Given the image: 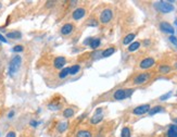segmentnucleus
Returning <instances> with one entry per match:
<instances>
[{
    "label": "nucleus",
    "mask_w": 177,
    "mask_h": 137,
    "mask_svg": "<svg viewBox=\"0 0 177 137\" xmlns=\"http://www.w3.org/2000/svg\"><path fill=\"white\" fill-rule=\"evenodd\" d=\"M22 65V57L20 54H15L13 56L10 60V63H9V74L11 76L15 75L16 73L19 72V70L21 68Z\"/></svg>",
    "instance_id": "nucleus-1"
},
{
    "label": "nucleus",
    "mask_w": 177,
    "mask_h": 137,
    "mask_svg": "<svg viewBox=\"0 0 177 137\" xmlns=\"http://www.w3.org/2000/svg\"><path fill=\"white\" fill-rule=\"evenodd\" d=\"M154 8L161 13H170L174 11V6L170 1H156L154 2Z\"/></svg>",
    "instance_id": "nucleus-2"
},
{
    "label": "nucleus",
    "mask_w": 177,
    "mask_h": 137,
    "mask_svg": "<svg viewBox=\"0 0 177 137\" xmlns=\"http://www.w3.org/2000/svg\"><path fill=\"white\" fill-rule=\"evenodd\" d=\"M152 73L151 72H142L139 73L133 78V85H143V84L148 83L150 78L152 77Z\"/></svg>",
    "instance_id": "nucleus-3"
},
{
    "label": "nucleus",
    "mask_w": 177,
    "mask_h": 137,
    "mask_svg": "<svg viewBox=\"0 0 177 137\" xmlns=\"http://www.w3.org/2000/svg\"><path fill=\"white\" fill-rule=\"evenodd\" d=\"M133 88H127V89H124V88H120V89H116L113 93V99L114 100H124L126 98H128L133 93H134Z\"/></svg>",
    "instance_id": "nucleus-4"
},
{
    "label": "nucleus",
    "mask_w": 177,
    "mask_h": 137,
    "mask_svg": "<svg viewBox=\"0 0 177 137\" xmlns=\"http://www.w3.org/2000/svg\"><path fill=\"white\" fill-rule=\"evenodd\" d=\"M75 31H76V25L72 22H67L61 26L60 34L64 37H70L72 34H74Z\"/></svg>",
    "instance_id": "nucleus-5"
},
{
    "label": "nucleus",
    "mask_w": 177,
    "mask_h": 137,
    "mask_svg": "<svg viewBox=\"0 0 177 137\" xmlns=\"http://www.w3.org/2000/svg\"><path fill=\"white\" fill-rule=\"evenodd\" d=\"M112 19H113V11H112V9H110V8L103 9L99 15V20L101 24H108V23H110Z\"/></svg>",
    "instance_id": "nucleus-6"
},
{
    "label": "nucleus",
    "mask_w": 177,
    "mask_h": 137,
    "mask_svg": "<svg viewBox=\"0 0 177 137\" xmlns=\"http://www.w3.org/2000/svg\"><path fill=\"white\" fill-rule=\"evenodd\" d=\"M87 14V9L85 7H77L75 8L74 10L72 11L71 13V19L73 21H79L81 19H84Z\"/></svg>",
    "instance_id": "nucleus-7"
},
{
    "label": "nucleus",
    "mask_w": 177,
    "mask_h": 137,
    "mask_svg": "<svg viewBox=\"0 0 177 137\" xmlns=\"http://www.w3.org/2000/svg\"><path fill=\"white\" fill-rule=\"evenodd\" d=\"M156 64V60L152 57H148V58H145L143 60H141V62L139 63V68L141 70H149L152 66H154Z\"/></svg>",
    "instance_id": "nucleus-8"
},
{
    "label": "nucleus",
    "mask_w": 177,
    "mask_h": 137,
    "mask_svg": "<svg viewBox=\"0 0 177 137\" xmlns=\"http://www.w3.org/2000/svg\"><path fill=\"white\" fill-rule=\"evenodd\" d=\"M103 120V114H102V109L101 108H98L95 112V114L90 118L89 120V123L91 124V125H97V124H99L101 121Z\"/></svg>",
    "instance_id": "nucleus-9"
},
{
    "label": "nucleus",
    "mask_w": 177,
    "mask_h": 137,
    "mask_svg": "<svg viewBox=\"0 0 177 137\" xmlns=\"http://www.w3.org/2000/svg\"><path fill=\"white\" fill-rule=\"evenodd\" d=\"M65 64H66V59H65V57H62V56L56 57L52 61V66L56 70H62V68H64Z\"/></svg>",
    "instance_id": "nucleus-10"
},
{
    "label": "nucleus",
    "mask_w": 177,
    "mask_h": 137,
    "mask_svg": "<svg viewBox=\"0 0 177 137\" xmlns=\"http://www.w3.org/2000/svg\"><path fill=\"white\" fill-rule=\"evenodd\" d=\"M150 109H151V107H150L149 103L137 106L136 108L133 109V114H135V116H142L145 113H148Z\"/></svg>",
    "instance_id": "nucleus-11"
},
{
    "label": "nucleus",
    "mask_w": 177,
    "mask_h": 137,
    "mask_svg": "<svg viewBox=\"0 0 177 137\" xmlns=\"http://www.w3.org/2000/svg\"><path fill=\"white\" fill-rule=\"evenodd\" d=\"M160 29L162 31L163 33H165V34H170V35H174V33H175V29L172 25H171L170 23H167V22H161L160 23Z\"/></svg>",
    "instance_id": "nucleus-12"
},
{
    "label": "nucleus",
    "mask_w": 177,
    "mask_h": 137,
    "mask_svg": "<svg viewBox=\"0 0 177 137\" xmlns=\"http://www.w3.org/2000/svg\"><path fill=\"white\" fill-rule=\"evenodd\" d=\"M48 108L52 111H58L62 108V102L59 100H56V99H51L50 102L48 103Z\"/></svg>",
    "instance_id": "nucleus-13"
},
{
    "label": "nucleus",
    "mask_w": 177,
    "mask_h": 137,
    "mask_svg": "<svg viewBox=\"0 0 177 137\" xmlns=\"http://www.w3.org/2000/svg\"><path fill=\"white\" fill-rule=\"evenodd\" d=\"M6 37H8L9 39H20L22 37V33L20 31H10L6 34Z\"/></svg>",
    "instance_id": "nucleus-14"
},
{
    "label": "nucleus",
    "mask_w": 177,
    "mask_h": 137,
    "mask_svg": "<svg viewBox=\"0 0 177 137\" xmlns=\"http://www.w3.org/2000/svg\"><path fill=\"white\" fill-rule=\"evenodd\" d=\"M166 137H177V125L176 124H172L168 126L167 130Z\"/></svg>",
    "instance_id": "nucleus-15"
},
{
    "label": "nucleus",
    "mask_w": 177,
    "mask_h": 137,
    "mask_svg": "<svg viewBox=\"0 0 177 137\" xmlns=\"http://www.w3.org/2000/svg\"><path fill=\"white\" fill-rule=\"evenodd\" d=\"M115 47L114 46H111V47H108L106 49H104V50L101 52V57L102 58H108V57H110V56H112V54L115 52Z\"/></svg>",
    "instance_id": "nucleus-16"
},
{
    "label": "nucleus",
    "mask_w": 177,
    "mask_h": 137,
    "mask_svg": "<svg viewBox=\"0 0 177 137\" xmlns=\"http://www.w3.org/2000/svg\"><path fill=\"white\" fill-rule=\"evenodd\" d=\"M67 126H69L67 122H58L57 125H56V131H57L58 134H61L63 133L64 131H66Z\"/></svg>",
    "instance_id": "nucleus-17"
},
{
    "label": "nucleus",
    "mask_w": 177,
    "mask_h": 137,
    "mask_svg": "<svg viewBox=\"0 0 177 137\" xmlns=\"http://www.w3.org/2000/svg\"><path fill=\"white\" fill-rule=\"evenodd\" d=\"M75 114V110L73 108H65L63 110V113H62V116L65 118V119H70V118H73Z\"/></svg>",
    "instance_id": "nucleus-18"
},
{
    "label": "nucleus",
    "mask_w": 177,
    "mask_h": 137,
    "mask_svg": "<svg viewBox=\"0 0 177 137\" xmlns=\"http://www.w3.org/2000/svg\"><path fill=\"white\" fill-rule=\"evenodd\" d=\"M81 70V65L79 64H73L71 66H69V73L70 75H76Z\"/></svg>",
    "instance_id": "nucleus-19"
},
{
    "label": "nucleus",
    "mask_w": 177,
    "mask_h": 137,
    "mask_svg": "<svg viewBox=\"0 0 177 137\" xmlns=\"http://www.w3.org/2000/svg\"><path fill=\"white\" fill-rule=\"evenodd\" d=\"M135 37H136V35H135L134 33L128 34V35H126V36L123 38V44H124V45H131V44L133 43V40L135 39Z\"/></svg>",
    "instance_id": "nucleus-20"
},
{
    "label": "nucleus",
    "mask_w": 177,
    "mask_h": 137,
    "mask_svg": "<svg viewBox=\"0 0 177 137\" xmlns=\"http://www.w3.org/2000/svg\"><path fill=\"white\" fill-rule=\"evenodd\" d=\"M76 137H92V134L88 130H79L76 133Z\"/></svg>",
    "instance_id": "nucleus-21"
},
{
    "label": "nucleus",
    "mask_w": 177,
    "mask_h": 137,
    "mask_svg": "<svg viewBox=\"0 0 177 137\" xmlns=\"http://www.w3.org/2000/svg\"><path fill=\"white\" fill-rule=\"evenodd\" d=\"M163 110H164V107H162V106H156V107H153V108L150 109L148 113L150 116H154V114L159 113V112H162Z\"/></svg>",
    "instance_id": "nucleus-22"
},
{
    "label": "nucleus",
    "mask_w": 177,
    "mask_h": 137,
    "mask_svg": "<svg viewBox=\"0 0 177 137\" xmlns=\"http://www.w3.org/2000/svg\"><path fill=\"white\" fill-rule=\"evenodd\" d=\"M139 48H140V43H139V41H133V43L128 46L127 50L129 51V52H134V51L138 50Z\"/></svg>",
    "instance_id": "nucleus-23"
},
{
    "label": "nucleus",
    "mask_w": 177,
    "mask_h": 137,
    "mask_svg": "<svg viewBox=\"0 0 177 137\" xmlns=\"http://www.w3.org/2000/svg\"><path fill=\"white\" fill-rule=\"evenodd\" d=\"M100 44H101V39H100L99 37L92 38L91 41H90V48L91 49H97L100 46Z\"/></svg>",
    "instance_id": "nucleus-24"
},
{
    "label": "nucleus",
    "mask_w": 177,
    "mask_h": 137,
    "mask_svg": "<svg viewBox=\"0 0 177 137\" xmlns=\"http://www.w3.org/2000/svg\"><path fill=\"white\" fill-rule=\"evenodd\" d=\"M69 75H70V73H69V68H62L60 71V73L58 74V78L64 79V78H66Z\"/></svg>",
    "instance_id": "nucleus-25"
},
{
    "label": "nucleus",
    "mask_w": 177,
    "mask_h": 137,
    "mask_svg": "<svg viewBox=\"0 0 177 137\" xmlns=\"http://www.w3.org/2000/svg\"><path fill=\"white\" fill-rule=\"evenodd\" d=\"M171 70H172V68L167 64H163V65H160L159 66V72L162 73V74H167V73H170Z\"/></svg>",
    "instance_id": "nucleus-26"
},
{
    "label": "nucleus",
    "mask_w": 177,
    "mask_h": 137,
    "mask_svg": "<svg viewBox=\"0 0 177 137\" xmlns=\"http://www.w3.org/2000/svg\"><path fill=\"white\" fill-rule=\"evenodd\" d=\"M131 128L128 126H125L122 128V132H121V137H131Z\"/></svg>",
    "instance_id": "nucleus-27"
},
{
    "label": "nucleus",
    "mask_w": 177,
    "mask_h": 137,
    "mask_svg": "<svg viewBox=\"0 0 177 137\" xmlns=\"http://www.w3.org/2000/svg\"><path fill=\"white\" fill-rule=\"evenodd\" d=\"M12 51L13 52H22V51H24V46L23 45H16L12 48Z\"/></svg>",
    "instance_id": "nucleus-28"
},
{
    "label": "nucleus",
    "mask_w": 177,
    "mask_h": 137,
    "mask_svg": "<svg viewBox=\"0 0 177 137\" xmlns=\"http://www.w3.org/2000/svg\"><path fill=\"white\" fill-rule=\"evenodd\" d=\"M170 41L173 44L175 47H177V37H175L174 35H171V36H170Z\"/></svg>",
    "instance_id": "nucleus-29"
},
{
    "label": "nucleus",
    "mask_w": 177,
    "mask_h": 137,
    "mask_svg": "<svg viewBox=\"0 0 177 137\" xmlns=\"http://www.w3.org/2000/svg\"><path fill=\"white\" fill-rule=\"evenodd\" d=\"M6 137H16V133H15L14 131H9L6 135Z\"/></svg>",
    "instance_id": "nucleus-30"
},
{
    "label": "nucleus",
    "mask_w": 177,
    "mask_h": 137,
    "mask_svg": "<svg viewBox=\"0 0 177 137\" xmlns=\"http://www.w3.org/2000/svg\"><path fill=\"white\" fill-rule=\"evenodd\" d=\"M171 95H172V93H167L166 95H163V96H161V100H166V99H168V98L171 97Z\"/></svg>",
    "instance_id": "nucleus-31"
},
{
    "label": "nucleus",
    "mask_w": 177,
    "mask_h": 137,
    "mask_svg": "<svg viewBox=\"0 0 177 137\" xmlns=\"http://www.w3.org/2000/svg\"><path fill=\"white\" fill-rule=\"evenodd\" d=\"M29 124H31L33 127H36L37 125H38V123L36 122V121H31V123H29Z\"/></svg>",
    "instance_id": "nucleus-32"
},
{
    "label": "nucleus",
    "mask_w": 177,
    "mask_h": 137,
    "mask_svg": "<svg viewBox=\"0 0 177 137\" xmlns=\"http://www.w3.org/2000/svg\"><path fill=\"white\" fill-rule=\"evenodd\" d=\"M0 41H2V43H7V39H6V37L2 36L1 34H0Z\"/></svg>",
    "instance_id": "nucleus-33"
},
{
    "label": "nucleus",
    "mask_w": 177,
    "mask_h": 137,
    "mask_svg": "<svg viewBox=\"0 0 177 137\" xmlns=\"http://www.w3.org/2000/svg\"><path fill=\"white\" fill-rule=\"evenodd\" d=\"M173 121H174V123H175V124H176V125H177V118H174Z\"/></svg>",
    "instance_id": "nucleus-34"
},
{
    "label": "nucleus",
    "mask_w": 177,
    "mask_h": 137,
    "mask_svg": "<svg viewBox=\"0 0 177 137\" xmlns=\"http://www.w3.org/2000/svg\"><path fill=\"white\" fill-rule=\"evenodd\" d=\"M1 9H2V4L0 2V10H1Z\"/></svg>",
    "instance_id": "nucleus-35"
},
{
    "label": "nucleus",
    "mask_w": 177,
    "mask_h": 137,
    "mask_svg": "<svg viewBox=\"0 0 177 137\" xmlns=\"http://www.w3.org/2000/svg\"><path fill=\"white\" fill-rule=\"evenodd\" d=\"M0 136H1V131H0Z\"/></svg>",
    "instance_id": "nucleus-36"
}]
</instances>
